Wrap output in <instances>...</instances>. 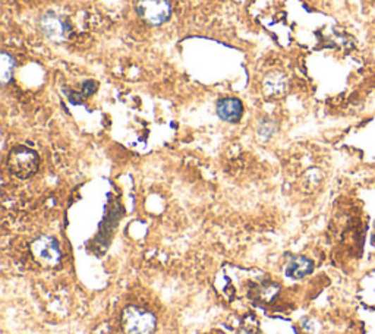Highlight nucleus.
Returning a JSON list of instances; mask_svg holds the SVG:
<instances>
[{
    "instance_id": "obj_1",
    "label": "nucleus",
    "mask_w": 375,
    "mask_h": 334,
    "mask_svg": "<svg viewBox=\"0 0 375 334\" xmlns=\"http://www.w3.org/2000/svg\"><path fill=\"white\" fill-rule=\"evenodd\" d=\"M39 156L34 150L24 145H18L12 148L9 157H8V166L11 173H13L20 179H28L39 171Z\"/></svg>"
},
{
    "instance_id": "obj_2",
    "label": "nucleus",
    "mask_w": 375,
    "mask_h": 334,
    "mask_svg": "<svg viewBox=\"0 0 375 334\" xmlns=\"http://www.w3.org/2000/svg\"><path fill=\"white\" fill-rule=\"evenodd\" d=\"M122 327L126 334H153L156 317L144 308L128 307L122 314Z\"/></svg>"
},
{
    "instance_id": "obj_3",
    "label": "nucleus",
    "mask_w": 375,
    "mask_h": 334,
    "mask_svg": "<svg viewBox=\"0 0 375 334\" xmlns=\"http://www.w3.org/2000/svg\"><path fill=\"white\" fill-rule=\"evenodd\" d=\"M135 9L141 20L152 27L163 25L172 16V4L168 0H138Z\"/></svg>"
},
{
    "instance_id": "obj_4",
    "label": "nucleus",
    "mask_w": 375,
    "mask_h": 334,
    "mask_svg": "<svg viewBox=\"0 0 375 334\" xmlns=\"http://www.w3.org/2000/svg\"><path fill=\"white\" fill-rule=\"evenodd\" d=\"M31 251L37 261L44 267H58L62 261V251L59 242L51 236L43 235L37 237L31 245Z\"/></svg>"
},
{
    "instance_id": "obj_5",
    "label": "nucleus",
    "mask_w": 375,
    "mask_h": 334,
    "mask_svg": "<svg viewBox=\"0 0 375 334\" xmlns=\"http://www.w3.org/2000/svg\"><path fill=\"white\" fill-rule=\"evenodd\" d=\"M39 28L47 40L54 43L65 42L70 34V27L68 23L53 11H47L42 15L39 20Z\"/></svg>"
},
{
    "instance_id": "obj_6",
    "label": "nucleus",
    "mask_w": 375,
    "mask_h": 334,
    "mask_svg": "<svg viewBox=\"0 0 375 334\" xmlns=\"http://www.w3.org/2000/svg\"><path fill=\"white\" fill-rule=\"evenodd\" d=\"M217 115L221 120L236 123L242 119L243 115V104L239 99L235 97H224L217 103Z\"/></svg>"
},
{
    "instance_id": "obj_7",
    "label": "nucleus",
    "mask_w": 375,
    "mask_h": 334,
    "mask_svg": "<svg viewBox=\"0 0 375 334\" xmlns=\"http://www.w3.org/2000/svg\"><path fill=\"white\" fill-rule=\"evenodd\" d=\"M314 270V263L309 258L304 255H297L293 256L290 261L286 266V276L290 278H295V280H299V278H304L305 276L311 274Z\"/></svg>"
},
{
    "instance_id": "obj_8",
    "label": "nucleus",
    "mask_w": 375,
    "mask_h": 334,
    "mask_svg": "<svg viewBox=\"0 0 375 334\" xmlns=\"http://www.w3.org/2000/svg\"><path fill=\"white\" fill-rule=\"evenodd\" d=\"M15 65L16 62L13 56L8 51H2V54H0V80H2L4 85L11 82Z\"/></svg>"
},
{
    "instance_id": "obj_9",
    "label": "nucleus",
    "mask_w": 375,
    "mask_h": 334,
    "mask_svg": "<svg viewBox=\"0 0 375 334\" xmlns=\"http://www.w3.org/2000/svg\"><path fill=\"white\" fill-rule=\"evenodd\" d=\"M96 89H97V84L94 82V81H91V80H88V81H85V82L82 84V91H81V94H82L84 97H90L91 94H94V92H96Z\"/></svg>"
},
{
    "instance_id": "obj_10",
    "label": "nucleus",
    "mask_w": 375,
    "mask_h": 334,
    "mask_svg": "<svg viewBox=\"0 0 375 334\" xmlns=\"http://www.w3.org/2000/svg\"><path fill=\"white\" fill-rule=\"evenodd\" d=\"M66 96L70 100V103H73V104H81V101L84 100V96L80 94V92H77V91H73V89H69L66 92Z\"/></svg>"
},
{
    "instance_id": "obj_11",
    "label": "nucleus",
    "mask_w": 375,
    "mask_h": 334,
    "mask_svg": "<svg viewBox=\"0 0 375 334\" xmlns=\"http://www.w3.org/2000/svg\"><path fill=\"white\" fill-rule=\"evenodd\" d=\"M243 334H251V333H243Z\"/></svg>"
},
{
    "instance_id": "obj_12",
    "label": "nucleus",
    "mask_w": 375,
    "mask_h": 334,
    "mask_svg": "<svg viewBox=\"0 0 375 334\" xmlns=\"http://www.w3.org/2000/svg\"><path fill=\"white\" fill-rule=\"evenodd\" d=\"M374 239H375V236H374Z\"/></svg>"
}]
</instances>
